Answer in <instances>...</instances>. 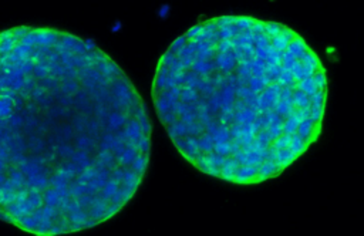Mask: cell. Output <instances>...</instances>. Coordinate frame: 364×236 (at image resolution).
I'll return each mask as SVG.
<instances>
[{
  "instance_id": "cell-1",
  "label": "cell",
  "mask_w": 364,
  "mask_h": 236,
  "mask_svg": "<svg viewBox=\"0 0 364 236\" xmlns=\"http://www.w3.org/2000/svg\"><path fill=\"white\" fill-rule=\"evenodd\" d=\"M153 124L123 68L53 29L0 36V145L12 162V218L39 235L90 229L131 201Z\"/></svg>"
},
{
  "instance_id": "cell-2",
  "label": "cell",
  "mask_w": 364,
  "mask_h": 236,
  "mask_svg": "<svg viewBox=\"0 0 364 236\" xmlns=\"http://www.w3.org/2000/svg\"><path fill=\"white\" fill-rule=\"evenodd\" d=\"M326 68L283 23L204 20L159 59L153 103L168 137L197 170L232 184L278 177L322 132Z\"/></svg>"
}]
</instances>
